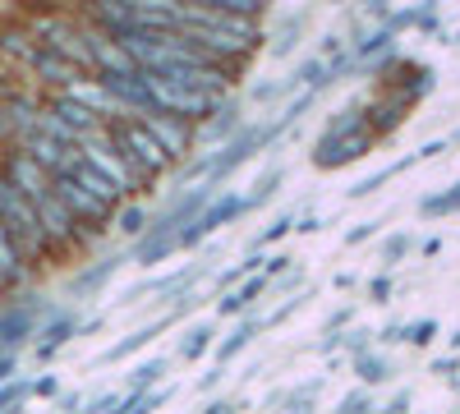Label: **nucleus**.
Returning a JSON list of instances; mask_svg holds the SVG:
<instances>
[{
	"instance_id": "obj_46",
	"label": "nucleus",
	"mask_w": 460,
	"mask_h": 414,
	"mask_svg": "<svg viewBox=\"0 0 460 414\" xmlns=\"http://www.w3.org/2000/svg\"><path fill=\"white\" fill-rule=\"evenodd\" d=\"M56 5H69V0H56Z\"/></svg>"
},
{
	"instance_id": "obj_26",
	"label": "nucleus",
	"mask_w": 460,
	"mask_h": 414,
	"mask_svg": "<svg viewBox=\"0 0 460 414\" xmlns=\"http://www.w3.org/2000/svg\"><path fill=\"white\" fill-rule=\"evenodd\" d=\"M429 341H438V318H419V322H405V346H419V350H424Z\"/></svg>"
},
{
	"instance_id": "obj_47",
	"label": "nucleus",
	"mask_w": 460,
	"mask_h": 414,
	"mask_svg": "<svg viewBox=\"0 0 460 414\" xmlns=\"http://www.w3.org/2000/svg\"><path fill=\"white\" fill-rule=\"evenodd\" d=\"M451 143H460V134H456V138H451Z\"/></svg>"
},
{
	"instance_id": "obj_20",
	"label": "nucleus",
	"mask_w": 460,
	"mask_h": 414,
	"mask_svg": "<svg viewBox=\"0 0 460 414\" xmlns=\"http://www.w3.org/2000/svg\"><path fill=\"white\" fill-rule=\"evenodd\" d=\"M414 32H424V37L442 32V0H419L414 5Z\"/></svg>"
},
{
	"instance_id": "obj_9",
	"label": "nucleus",
	"mask_w": 460,
	"mask_h": 414,
	"mask_svg": "<svg viewBox=\"0 0 460 414\" xmlns=\"http://www.w3.org/2000/svg\"><path fill=\"white\" fill-rule=\"evenodd\" d=\"M267 290H272V277H267V272H249V277H240L235 286L221 290L217 313H221V318H240V313H249V309L258 304Z\"/></svg>"
},
{
	"instance_id": "obj_34",
	"label": "nucleus",
	"mask_w": 460,
	"mask_h": 414,
	"mask_svg": "<svg viewBox=\"0 0 460 414\" xmlns=\"http://www.w3.org/2000/svg\"><path fill=\"white\" fill-rule=\"evenodd\" d=\"M221 378H226V364H212V368L203 373V378H199V392H212Z\"/></svg>"
},
{
	"instance_id": "obj_42",
	"label": "nucleus",
	"mask_w": 460,
	"mask_h": 414,
	"mask_svg": "<svg viewBox=\"0 0 460 414\" xmlns=\"http://www.w3.org/2000/svg\"><path fill=\"white\" fill-rule=\"evenodd\" d=\"M387 410H410V392H396V396L387 401Z\"/></svg>"
},
{
	"instance_id": "obj_11",
	"label": "nucleus",
	"mask_w": 460,
	"mask_h": 414,
	"mask_svg": "<svg viewBox=\"0 0 460 414\" xmlns=\"http://www.w3.org/2000/svg\"><path fill=\"white\" fill-rule=\"evenodd\" d=\"M258 331H262V318H253V313H249V318H240L235 327L226 331V341H217V364H230L240 350H249Z\"/></svg>"
},
{
	"instance_id": "obj_39",
	"label": "nucleus",
	"mask_w": 460,
	"mask_h": 414,
	"mask_svg": "<svg viewBox=\"0 0 460 414\" xmlns=\"http://www.w3.org/2000/svg\"><path fill=\"white\" fill-rule=\"evenodd\" d=\"M93 410H120V396L106 392V396H97V401H93Z\"/></svg>"
},
{
	"instance_id": "obj_45",
	"label": "nucleus",
	"mask_w": 460,
	"mask_h": 414,
	"mask_svg": "<svg viewBox=\"0 0 460 414\" xmlns=\"http://www.w3.org/2000/svg\"><path fill=\"white\" fill-rule=\"evenodd\" d=\"M451 47H460V32H456V42H451Z\"/></svg>"
},
{
	"instance_id": "obj_4",
	"label": "nucleus",
	"mask_w": 460,
	"mask_h": 414,
	"mask_svg": "<svg viewBox=\"0 0 460 414\" xmlns=\"http://www.w3.org/2000/svg\"><path fill=\"white\" fill-rule=\"evenodd\" d=\"M373 147H377V134H373L368 125L341 129V134H318V143H314V166H318V171L355 166V162H364V157L373 153Z\"/></svg>"
},
{
	"instance_id": "obj_43",
	"label": "nucleus",
	"mask_w": 460,
	"mask_h": 414,
	"mask_svg": "<svg viewBox=\"0 0 460 414\" xmlns=\"http://www.w3.org/2000/svg\"><path fill=\"white\" fill-rule=\"evenodd\" d=\"M442 249V240H424V244H419V253H424V258H433Z\"/></svg>"
},
{
	"instance_id": "obj_17",
	"label": "nucleus",
	"mask_w": 460,
	"mask_h": 414,
	"mask_svg": "<svg viewBox=\"0 0 460 414\" xmlns=\"http://www.w3.org/2000/svg\"><path fill=\"white\" fill-rule=\"evenodd\" d=\"M419 212H424L429 221L456 216V212H460V180H456V184H447L442 194H429V198H419Z\"/></svg>"
},
{
	"instance_id": "obj_23",
	"label": "nucleus",
	"mask_w": 460,
	"mask_h": 414,
	"mask_svg": "<svg viewBox=\"0 0 460 414\" xmlns=\"http://www.w3.org/2000/svg\"><path fill=\"white\" fill-rule=\"evenodd\" d=\"M120 262H125V258H106L102 268H88V272L79 277V290H84V295H88V290H102L115 272H120Z\"/></svg>"
},
{
	"instance_id": "obj_38",
	"label": "nucleus",
	"mask_w": 460,
	"mask_h": 414,
	"mask_svg": "<svg viewBox=\"0 0 460 414\" xmlns=\"http://www.w3.org/2000/svg\"><path fill=\"white\" fill-rule=\"evenodd\" d=\"M0 143H14V125H10V110L0 101Z\"/></svg>"
},
{
	"instance_id": "obj_3",
	"label": "nucleus",
	"mask_w": 460,
	"mask_h": 414,
	"mask_svg": "<svg viewBox=\"0 0 460 414\" xmlns=\"http://www.w3.org/2000/svg\"><path fill=\"white\" fill-rule=\"evenodd\" d=\"M240 216H249V203H244V194H226V189H217L199 212H194V221L180 231V249H199L208 235H217L221 225H230V221H240Z\"/></svg>"
},
{
	"instance_id": "obj_40",
	"label": "nucleus",
	"mask_w": 460,
	"mask_h": 414,
	"mask_svg": "<svg viewBox=\"0 0 460 414\" xmlns=\"http://www.w3.org/2000/svg\"><path fill=\"white\" fill-rule=\"evenodd\" d=\"M230 410H240L235 401H208V414H230Z\"/></svg>"
},
{
	"instance_id": "obj_32",
	"label": "nucleus",
	"mask_w": 460,
	"mask_h": 414,
	"mask_svg": "<svg viewBox=\"0 0 460 414\" xmlns=\"http://www.w3.org/2000/svg\"><path fill=\"white\" fill-rule=\"evenodd\" d=\"M341 410H345V414H364V410H373V396H368V387L350 392V396L341 401Z\"/></svg>"
},
{
	"instance_id": "obj_1",
	"label": "nucleus",
	"mask_w": 460,
	"mask_h": 414,
	"mask_svg": "<svg viewBox=\"0 0 460 414\" xmlns=\"http://www.w3.org/2000/svg\"><path fill=\"white\" fill-rule=\"evenodd\" d=\"M111 129V143L120 147V157L134 166V175H138V189L143 194H152L157 184L171 175V171H180V162L166 153V147L157 143V134H152L138 116H120V120H111L106 125Z\"/></svg>"
},
{
	"instance_id": "obj_29",
	"label": "nucleus",
	"mask_w": 460,
	"mask_h": 414,
	"mask_svg": "<svg viewBox=\"0 0 460 414\" xmlns=\"http://www.w3.org/2000/svg\"><path fill=\"white\" fill-rule=\"evenodd\" d=\"M368 346H377V336H373L368 327H350V331L341 327V350H345V355H359V350H368Z\"/></svg>"
},
{
	"instance_id": "obj_15",
	"label": "nucleus",
	"mask_w": 460,
	"mask_h": 414,
	"mask_svg": "<svg viewBox=\"0 0 460 414\" xmlns=\"http://www.w3.org/2000/svg\"><path fill=\"white\" fill-rule=\"evenodd\" d=\"M111 225H115V231H120L125 240H138V235L147 231V212H143L134 198H120V203H115V216H111Z\"/></svg>"
},
{
	"instance_id": "obj_12",
	"label": "nucleus",
	"mask_w": 460,
	"mask_h": 414,
	"mask_svg": "<svg viewBox=\"0 0 460 414\" xmlns=\"http://www.w3.org/2000/svg\"><path fill=\"white\" fill-rule=\"evenodd\" d=\"M350 364H355V378H359L364 387H377V383H387L392 373H396V368H392V359L382 355V350H373V346H368V350H359V355H350Z\"/></svg>"
},
{
	"instance_id": "obj_13",
	"label": "nucleus",
	"mask_w": 460,
	"mask_h": 414,
	"mask_svg": "<svg viewBox=\"0 0 460 414\" xmlns=\"http://www.w3.org/2000/svg\"><path fill=\"white\" fill-rule=\"evenodd\" d=\"M166 327H171V318H157V322H147V327H138L134 336H125L120 346H111V350H106V364H115V359H125V355H134V350L152 346V341H157V336H162Z\"/></svg>"
},
{
	"instance_id": "obj_19",
	"label": "nucleus",
	"mask_w": 460,
	"mask_h": 414,
	"mask_svg": "<svg viewBox=\"0 0 460 414\" xmlns=\"http://www.w3.org/2000/svg\"><path fill=\"white\" fill-rule=\"evenodd\" d=\"M37 331V313L32 309H14L0 318V341H28V336Z\"/></svg>"
},
{
	"instance_id": "obj_2",
	"label": "nucleus",
	"mask_w": 460,
	"mask_h": 414,
	"mask_svg": "<svg viewBox=\"0 0 460 414\" xmlns=\"http://www.w3.org/2000/svg\"><path fill=\"white\" fill-rule=\"evenodd\" d=\"M79 157H84V162H88L97 175H106V180L115 184V194H120V198L143 194V189H138V175H134V166L120 157V147L111 143V129H106V125L79 138Z\"/></svg>"
},
{
	"instance_id": "obj_6",
	"label": "nucleus",
	"mask_w": 460,
	"mask_h": 414,
	"mask_svg": "<svg viewBox=\"0 0 460 414\" xmlns=\"http://www.w3.org/2000/svg\"><path fill=\"white\" fill-rule=\"evenodd\" d=\"M14 147H23V153H28L37 166H47L51 175H60V171H69L74 162H79V143L56 138V134H51V129H42V125L23 129V134L14 138Z\"/></svg>"
},
{
	"instance_id": "obj_8",
	"label": "nucleus",
	"mask_w": 460,
	"mask_h": 414,
	"mask_svg": "<svg viewBox=\"0 0 460 414\" xmlns=\"http://www.w3.org/2000/svg\"><path fill=\"white\" fill-rule=\"evenodd\" d=\"M37 56H42V42H37V32L28 23H0V60H5L14 74L28 79Z\"/></svg>"
},
{
	"instance_id": "obj_37",
	"label": "nucleus",
	"mask_w": 460,
	"mask_h": 414,
	"mask_svg": "<svg viewBox=\"0 0 460 414\" xmlns=\"http://www.w3.org/2000/svg\"><path fill=\"white\" fill-rule=\"evenodd\" d=\"M350 318H355V309H336V313H332V318L323 322V331H341V327L350 322Z\"/></svg>"
},
{
	"instance_id": "obj_21",
	"label": "nucleus",
	"mask_w": 460,
	"mask_h": 414,
	"mask_svg": "<svg viewBox=\"0 0 460 414\" xmlns=\"http://www.w3.org/2000/svg\"><path fill=\"white\" fill-rule=\"evenodd\" d=\"M171 368V359H147L129 373V392H147V387H157L162 383V373Z\"/></svg>"
},
{
	"instance_id": "obj_28",
	"label": "nucleus",
	"mask_w": 460,
	"mask_h": 414,
	"mask_svg": "<svg viewBox=\"0 0 460 414\" xmlns=\"http://www.w3.org/2000/svg\"><path fill=\"white\" fill-rule=\"evenodd\" d=\"M290 231H295V212H281V216H277V221L267 225V231H262L258 240H253V249H267V244H277V240H286Z\"/></svg>"
},
{
	"instance_id": "obj_25",
	"label": "nucleus",
	"mask_w": 460,
	"mask_h": 414,
	"mask_svg": "<svg viewBox=\"0 0 460 414\" xmlns=\"http://www.w3.org/2000/svg\"><path fill=\"white\" fill-rule=\"evenodd\" d=\"M318 396H323V378L304 383V387H295V392H281V405H286V410H309Z\"/></svg>"
},
{
	"instance_id": "obj_27",
	"label": "nucleus",
	"mask_w": 460,
	"mask_h": 414,
	"mask_svg": "<svg viewBox=\"0 0 460 414\" xmlns=\"http://www.w3.org/2000/svg\"><path fill=\"white\" fill-rule=\"evenodd\" d=\"M69 336H74V318H69V313H60V318L47 327V341L37 346V350H42V355H51L56 346H65V341H69Z\"/></svg>"
},
{
	"instance_id": "obj_24",
	"label": "nucleus",
	"mask_w": 460,
	"mask_h": 414,
	"mask_svg": "<svg viewBox=\"0 0 460 414\" xmlns=\"http://www.w3.org/2000/svg\"><path fill=\"white\" fill-rule=\"evenodd\" d=\"M410 253H414V240H410L405 231H396V235H387V240H382V262H387V268L405 262Z\"/></svg>"
},
{
	"instance_id": "obj_35",
	"label": "nucleus",
	"mask_w": 460,
	"mask_h": 414,
	"mask_svg": "<svg viewBox=\"0 0 460 414\" xmlns=\"http://www.w3.org/2000/svg\"><path fill=\"white\" fill-rule=\"evenodd\" d=\"M281 268H290V258H286V253H267V258H262V272H267V277H277Z\"/></svg>"
},
{
	"instance_id": "obj_18",
	"label": "nucleus",
	"mask_w": 460,
	"mask_h": 414,
	"mask_svg": "<svg viewBox=\"0 0 460 414\" xmlns=\"http://www.w3.org/2000/svg\"><path fill=\"white\" fill-rule=\"evenodd\" d=\"M281 184H286V166H281V162H277V166H267V171H262V175L253 180V194H244L249 212H253V207H262L267 198H272V194L281 189Z\"/></svg>"
},
{
	"instance_id": "obj_14",
	"label": "nucleus",
	"mask_w": 460,
	"mask_h": 414,
	"mask_svg": "<svg viewBox=\"0 0 460 414\" xmlns=\"http://www.w3.org/2000/svg\"><path fill=\"white\" fill-rule=\"evenodd\" d=\"M212 346H217V327H212V318H208V322H194V327L184 331V341H180V359L194 364V359H203Z\"/></svg>"
},
{
	"instance_id": "obj_33",
	"label": "nucleus",
	"mask_w": 460,
	"mask_h": 414,
	"mask_svg": "<svg viewBox=\"0 0 460 414\" xmlns=\"http://www.w3.org/2000/svg\"><path fill=\"white\" fill-rule=\"evenodd\" d=\"M377 346H405V322H387V327H382Z\"/></svg>"
},
{
	"instance_id": "obj_16",
	"label": "nucleus",
	"mask_w": 460,
	"mask_h": 414,
	"mask_svg": "<svg viewBox=\"0 0 460 414\" xmlns=\"http://www.w3.org/2000/svg\"><path fill=\"white\" fill-rule=\"evenodd\" d=\"M299 37H304V14H290V19H286V23L272 32V42H267V56H272V60H281V56H295Z\"/></svg>"
},
{
	"instance_id": "obj_31",
	"label": "nucleus",
	"mask_w": 460,
	"mask_h": 414,
	"mask_svg": "<svg viewBox=\"0 0 460 414\" xmlns=\"http://www.w3.org/2000/svg\"><path fill=\"white\" fill-rule=\"evenodd\" d=\"M377 225H382V221H359V225H350V231H345V244H350V249H355V244H368V240L377 235Z\"/></svg>"
},
{
	"instance_id": "obj_10",
	"label": "nucleus",
	"mask_w": 460,
	"mask_h": 414,
	"mask_svg": "<svg viewBox=\"0 0 460 414\" xmlns=\"http://www.w3.org/2000/svg\"><path fill=\"white\" fill-rule=\"evenodd\" d=\"M240 110H244V106H240L235 97H221V101L208 110V116L199 120V147H217V143H226L230 134L244 125Z\"/></svg>"
},
{
	"instance_id": "obj_7",
	"label": "nucleus",
	"mask_w": 460,
	"mask_h": 414,
	"mask_svg": "<svg viewBox=\"0 0 460 414\" xmlns=\"http://www.w3.org/2000/svg\"><path fill=\"white\" fill-rule=\"evenodd\" d=\"M410 110H414V101H410L405 92H387V88H382L377 97L364 101V125H368L377 138H387V134H396V129L405 125Z\"/></svg>"
},
{
	"instance_id": "obj_48",
	"label": "nucleus",
	"mask_w": 460,
	"mask_h": 414,
	"mask_svg": "<svg viewBox=\"0 0 460 414\" xmlns=\"http://www.w3.org/2000/svg\"><path fill=\"white\" fill-rule=\"evenodd\" d=\"M336 5H345V0H336Z\"/></svg>"
},
{
	"instance_id": "obj_22",
	"label": "nucleus",
	"mask_w": 460,
	"mask_h": 414,
	"mask_svg": "<svg viewBox=\"0 0 460 414\" xmlns=\"http://www.w3.org/2000/svg\"><path fill=\"white\" fill-rule=\"evenodd\" d=\"M194 5H212V10H230V14H249V19H262L272 0H194Z\"/></svg>"
},
{
	"instance_id": "obj_36",
	"label": "nucleus",
	"mask_w": 460,
	"mask_h": 414,
	"mask_svg": "<svg viewBox=\"0 0 460 414\" xmlns=\"http://www.w3.org/2000/svg\"><path fill=\"white\" fill-rule=\"evenodd\" d=\"M323 231V216H295V235H314Z\"/></svg>"
},
{
	"instance_id": "obj_41",
	"label": "nucleus",
	"mask_w": 460,
	"mask_h": 414,
	"mask_svg": "<svg viewBox=\"0 0 460 414\" xmlns=\"http://www.w3.org/2000/svg\"><path fill=\"white\" fill-rule=\"evenodd\" d=\"M456 368H460L456 359H438V364H433V373H442V378H451V373H456Z\"/></svg>"
},
{
	"instance_id": "obj_44",
	"label": "nucleus",
	"mask_w": 460,
	"mask_h": 414,
	"mask_svg": "<svg viewBox=\"0 0 460 414\" xmlns=\"http://www.w3.org/2000/svg\"><path fill=\"white\" fill-rule=\"evenodd\" d=\"M451 392H456V396H460V368H456V373H451Z\"/></svg>"
},
{
	"instance_id": "obj_5",
	"label": "nucleus",
	"mask_w": 460,
	"mask_h": 414,
	"mask_svg": "<svg viewBox=\"0 0 460 414\" xmlns=\"http://www.w3.org/2000/svg\"><path fill=\"white\" fill-rule=\"evenodd\" d=\"M152 134H157V143L166 147V153L184 166L189 157L199 153V120H184V116H171V110H147V116H138Z\"/></svg>"
},
{
	"instance_id": "obj_30",
	"label": "nucleus",
	"mask_w": 460,
	"mask_h": 414,
	"mask_svg": "<svg viewBox=\"0 0 460 414\" xmlns=\"http://www.w3.org/2000/svg\"><path fill=\"white\" fill-rule=\"evenodd\" d=\"M392 295H396V281H392L387 272H382V277H373V281H368V299H373V304H387Z\"/></svg>"
}]
</instances>
